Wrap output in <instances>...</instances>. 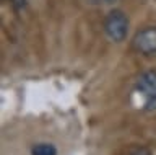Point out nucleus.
Here are the masks:
<instances>
[{
    "mask_svg": "<svg viewBox=\"0 0 156 155\" xmlns=\"http://www.w3.org/2000/svg\"><path fill=\"white\" fill-rule=\"evenodd\" d=\"M98 2H106L107 3V2H111V0H98Z\"/></svg>",
    "mask_w": 156,
    "mask_h": 155,
    "instance_id": "nucleus-7",
    "label": "nucleus"
},
{
    "mask_svg": "<svg viewBox=\"0 0 156 155\" xmlns=\"http://www.w3.org/2000/svg\"><path fill=\"white\" fill-rule=\"evenodd\" d=\"M13 2H15V5H18V7L24 5V0H13Z\"/></svg>",
    "mask_w": 156,
    "mask_h": 155,
    "instance_id": "nucleus-6",
    "label": "nucleus"
},
{
    "mask_svg": "<svg viewBox=\"0 0 156 155\" xmlns=\"http://www.w3.org/2000/svg\"><path fill=\"white\" fill-rule=\"evenodd\" d=\"M136 90L143 95L145 108L156 109V72H145L136 82Z\"/></svg>",
    "mask_w": 156,
    "mask_h": 155,
    "instance_id": "nucleus-2",
    "label": "nucleus"
},
{
    "mask_svg": "<svg viewBox=\"0 0 156 155\" xmlns=\"http://www.w3.org/2000/svg\"><path fill=\"white\" fill-rule=\"evenodd\" d=\"M33 155H57V149L52 144H37L31 150Z\"/></svg>",
    "mask_w": 156,
    "mask_h": 155,
    "instance_id": "nucleus-4",
    "label": "nucleus"
},
{
    "mask_svg": "<svg viewBox=\"0 0 156 155\" xmlns=\"http://www.w3.org/2000/svg\"><path fill=\"white\" fill-rule=\"evenodd\" d=\"M133 47L135 51L141 54H154L156 52V28H146L140 31L133 38Z\"/></svg>",
    "mask_w": 156,
    "mask_h": 155,
    "instance_id": "nucleus-3",
    "label": "nucleus"
},
{
    "mask_svg": "<svg viewBox=\"0 0 156 155\" xmlns=\"http://www.w3.org/2000/svg\"><path fill=\"white\" fill-rule=\"evenodd\" d=\"M104 33L112 42H122L129 33V18L124 12L112 10L104 20Z\"/></svg>",
    "mask_w": 156,
    "mask_h": 155,
    "instance_id": "nucleus-1",
    "label": "nucleus"
},
{
    "mask_svg": "<svg viewBox=\"0 0 156 155\" xmlns=\"http://www.w3.org/2000/svg\"><path fill=\"white\" fill-rule=\"evenodd\" d=\"M129 155H151V153H150V150L145 149V147H133L129 152Z\"/></svg>",
    "mask_w": 156,
    "mask_h": 155,
    "instance_id": "nucleus-5",
    "label": "nucleus"
}]
</instances>
